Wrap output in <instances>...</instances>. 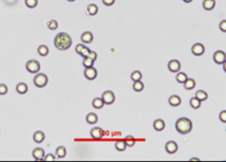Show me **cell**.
<instances>
[{
    "label": "cell",
    "instance_id": "7c38bea8",
    "mask_svg": "<svg viewBox=\"0 0 226 162\" xmlns=\"http://www.w3.org/2000/svg\"><path fill=\"white\" fill-rule=\"evenodd\" d=\"M32 156L36 160H43L45 157V150L42 148H37L33 150Z\"/></svg>",
    "mask_w": 226,
    "mask_h": 162
},
{
    "label": "cell",
    "instance_id": "d4e9b609",
    "mask_svg": "<svg viewBox=\"0 0 226 162\" xmlns=\"http://www.w3.org/2000/svg\"><path fill=\"white\" fill-rule=\"evenodd\" d=\"M195 97H197L200 101H204L208 98V94L203 90H198L195 93Z\"/></svg>",
    "mask_w": 226,
    "mask_h": 162
},
{
    "label": "cell",
    "instance_id": "4dcf8cb0",
    "mask_svg": "<svg viewBox=\"0 0 226 162\" xmlns=\"http://www.w3.org/2000/svg\"><path fill=\"white\" fill-rule=\"evenodd\" d=\"M142 77H143V75H142L141 72L138 71V70L133 71L132 74H131V79H132L133 82H134V81H139V80H141Z\"/></svg>",
    "mask_w": 226,
    "mask_h": 162
},
{
    "label": "cell",
    "instance_id": "6da1fadb",
    "mask_svg": "<svg viewBox=\"0 0 226 162\" xmlns=\"http://www.w3.org/2000/svg\"><path fill=\"white\" fill-rule=\"evenodd\" d=\"M55 47L58 50H67L72 46V38L65 32L58 33L54 39Z\"/></svg>",
    "mask_w": 226,
    "mask_h": 162
},
{
    "label": "cell",
    "instance_id": "f35d334b",
    "mask_svg": "<svg viewBox=\"0 0 226 162\" xmlns=\"http://www.w3.org/2000/svg\"><path fill=\"white\" fill-rule=\"evenodd\" d=\"M219 118H220V120L222 121V122H223V123H225L226 122V111L225 110H223L220 115H219Z\"/></svg>",
    "mask_w": 226,
    "mask_h": 162
},
{
    "label": "cell",
    "instance_id": "ac0fdd59",
    "mask_svg": "<svg viewBox=\"0 0 226 162\" xmlns=\"http://www.w3.org/2000/svg\"><path fill=\"white\" fill-rule=\"evenodd\" d=\"M153 128L156 130V131H162L165 128V122L163 120V119H156L154 122H153Z\"/></svg>",
    "mask_w": 226,
    "mask_h": 162
},
{
    "label": "cell",
    "instance_id": "cb8c5ba5",
    "mask_svg": "<svg viewBox=\"0 0 226 162\" xmlns=\"http://www.w3.org/2000/svg\"><path fill=\"white\" fill-rule=\"evenodd\" d=\"M38 52L40 56H42V57H46V56L48 55V53H49V48H47L46 45H41V46L38 47Z\"/></svg>",
    "mask_w": 226,
    "mask_h": 162
},
{
    "label": "cell",
    "instance_id": "484cf974",
    "mask_svg": "<svg viewBox=\"0 0 226 162\" xmlns=\"http://www.w3.org/2000/svg\"><path fill=\"white\" fill-rule=\"evenodd\" d=\"M201 102H202V101H200L197 97H192V98L190 99V106H191L193 108L197 109V108H199V107H201Z\"/></svg>",
    "mask_w": 226,
    "mask_h": 162
},
{
    "label": "cell",
    "instance_id": "e575fe53",
    "mask_svg": "<svg viewBox=\"0 0 226 162\" xmlns=\"http://www.w3.org/2000/svg\"><path fill=\"white\" fill-rule=\"evenodd\" d=\"M8 92V87L6 84H0V95H6Z\"/></svg>",
    "mask_w": 226,
    "mask_h": 162
},
{
    "label": "cell",
    "instance_id": "8fae6325",
    "mask_svg": "<svg viewBox=\"0 0 226 162\" xmlns=\"http://www.w3.org/2000/svg\"><path fill=\"white\" fill-rule=\"evenodd\" d=\"M165 150L166 152L169 154H173L178 150V145L175 141L173 140H170L167 143L165 144Z\"/></svg>",
    "mask_w": 226,
    "mask_h": 162
},
{
    "label": "cell",
    "instance_id": "9a60e30c",
    "mask_svg": "<svg viewBox=\"0 0 226 162\" xmlns=\"http://www.w3.org/2000/svg\"><path fill=\"white\" fill-rule=\"evenodd\" d=\"M16 90H17V92H18V94L24 95V94H26V93L28 92V85H27L26 83L20 82V83H18V84L17 85V86H16Z\"/></svg>",
    "mask_w": 226,
    "mask_h": 162
},
{
    "label": "cell",
    "instance_id": "d590c367",
    "mask_svg": "<svg viewBox=\"0 0 226 162\" xmlns=\"http://www.w3.org/2000/svg\"><path fill=\"white\" fill-rule=\"evenodd\" d=\"M90 52V49L87 48V47H84V48H82V50H81V52H80V54L79 55H81L83 57H87V55H88V53Z\"/></svg>",
    "mask_w": 226,
    "mask_h": 162
},
{
    "label": "cell",
    "instance_id": "d6986e66",
    "mask_svg": "<svg viewBox=\"0 0 226 162\" xmlns=\"http://www.w3.org/2000/svg\"><path fill=\"white\" fill-rule=\"evenodd\" d=\"M97 121H98V117H97V115L95 114V113L91 112V113L87 114V116H86V122L88 124H95V123H97Z\"/></svg>",
    "mask_w": 226,
    "mask_h": 162
},
{
    "label": "cell",
    "instance_id": "7a4b0ae2",
    "mask_svg": "<svg viewBox=\"0 0 226 162\" xmlns=\"http://www.w3.org/2000/svg\"><path fill=\"white\" fill-rule=\"evenodd\" d=\"M175 128L180 134H188L193 129V122L187 118H180L175 122Z\"/></svg>",
    "mask_w": 226,
    "mask_h": 162
},
{
    "label": "cell",
    "instance_id": "74e56055",
    "mask_svg": "<svg viewBox=\"0 0 226 162\" xmlns=\"http://www.w3.org/2000/svg\"><path fill=\"white\" fill-rule=\"evenodd\" d=\"M44 159L46 161H54V160H56V157L53 154H47V156L45 155Z\"/></svg>",
    "mask_w": 226,
    "mask_h": 162
},
{
    "label": "cell",
    "instance_id": "ab89813d",
    "mask_svg": "<svg viewBox=\"0 0 226 162\" xmlns=\"http://www.w3.org/2000/svg\"><path fill=\"white\" fill-rule=\"evenodd\" d=\"M219 28H220V29H221L223 32H225L226 31V20H223V21L220 23Z\"/></svg>",
    "mask_w": 226,
    "mask_h": 162
},
{
    "label": "cell",
    "instance_id": "5bb4252c",
    "mask_svg": "<svg viewBox=\"0 0 226 162\" xmlns=\"http://www.w3.org/2000/svg\"><path fill=\"white\" fill-rule=\"evenodd\" d=\"M45 137H46L45 133L41 130L36 131L33 135V138H34V141L36 143H42L45 140Z\"/></svg>",
    "mask_w": 226,
    "mask_h": 162
},
{
    "label": "cell",
    "instance_id": "9c48e42d",
    "mask_svg": "<svg viewBox=\"0 0 226 162\" xmlns=\"http://www.w3.org/2000/svg\"><path fill=\"white\" fill-rule=\"evenodd\" d=\"M204 51H205V48L201 43H195L192 47V53L194 56H202L204 53Z\"/></svg>",
    "mask_w": 226,
    "mask_h": 162
},
{
    "label": "cell",
    "instance_id": "603a6c76",
    "mask_svg": "<svg viewBox=\"0 0 226 162\" xmlns=\"http://www.w3.org/2000/svg\"><path fill=\"white\" fill-rule=\"evenodd\" d=\"M56 153H57V157L59 158V159H63L65 158L66 156V148L64 146H60L58 147L56 150Z\"/></svg>",
    "mask_w": 226,
    "mask_h": 162
},
{
    "label": "cell",
    "instance_id": "1f68e13d",
    "mask_svg": "<svg viewBox=\"0 0 226 162\" xmlns=\"http://www.w3.org/2000/svg\"><path fill=\"white\" fill-rule=\"evenodd\" d=\"M26 6L29 8H34L38 6V0H25Z\"/></svg>",
    "mask_w": 226,
    "mask_h": 162
},
{
    "label": "cell",
    "instance_id": "f546056e",
    "mask_svg": "<svg viewBox=\"0 0 226 162\" xmlns=\"http://www.w3.org/2000/svg\"><path fill=\"white\" fill-rule=\"evenodd\" d=\"M187 78H188V76H187V75H186L184 72H180V73L177 74V76H176V80H177V82L182 83V84H183Z\"/></svg>",
    "mask_w": 226,
    "mask_h": 162
},
{
    "label": "cell",
    "instance_id": "5b68a950",
    "mask_svg": "<svg viewBox=\"0 0 226 162\" xmlns=\"http://www.w3.org/2000/svg\"><path fill=\"white\" fill-rule=\"evenodd\" d=\"M101 98L103 99L104 104L111 105V104H113V102H114V100H115V96L113 94V91L107 90V91H104V93L102 94V97Z\"/></svg>",
    "mask_w": 226,
    "mask_h": 162
},
{
    "label": "cell",
    "instance_id": "52a82bcc",
    "mask_svg": "<svg viewBox=\"0 0 226 162\" xmlns=\"http://www.w3.org/2000/svg\"><path fill=\"white\" fill-rule=\"evenodd\" d=\"M84 75L85 78L88 80H94V78L97 76V70L94 67H85V71H84Z\"/></svg>",
    "mask_w": 226,
    "mask_h": 162
},
{
    "label": "cell",
    "instance_id": "8d00e7d4",
    "mask_svg": "<svg viewBox=\"0 0 226 162\" xmlns=\"http://www.w3.org/2000/svg\"><path fill=\"white\" fill-rule=\"evenodd\" d=\"M86 57H88V58H90V59H92L93 61H94V60H96V58H97V54H96L95 51L90 50V52L88 53V55H87Z\"/></svg>",
    "mask_w": 226,
    "mask_h": 162
},
{
    "label": "cell",
    "instance_id": "277c9868",
    "mask_svg": "<svg viewBox=\"0 0 226 162\" xmlns=\"http://www.w3.org/2000/svg\"><path fill=\"white\" fill-rule=\"evenodd\" d=\"M26 68L28 71L29 73L35 74V73H38L40 70V63L38 60L35 59H31L28 60L26 64Z\"/></svg>",
    "mask_w": 226,
    "mask_h": 162
},
{
    "label": "cell",
    "instance_id": "3957f363",
    "mask_svg": "<svg viewBox=\"0 0 226 162\" xmlns=\"http://www.w3.org/2000/svg\"><path fill=\"white\" fill-rule=\"evenodd\" d=\"M48 83V77L46 74L38 73L34 77V85L37 87H44Z\"/></svg>",
    "mask_w": 226,
    "mask_h": 162
},
{
    "label": "cell",
    "instance_id": "f1b7e54d",
    "mask_svg": "<svg viewBox=\"0 0 226 162\" xmlns=\"http://www.w3.org/2000/svg\"><path fill=\"white\" fill-rule=\"evenodd\" d=\"M124 142L127 147H133L135 145V138L131 135L126 136V138H124Z\"/></svg>",
    "mask_w": 226,
    "mask_h": 162
},
{
    "label": "cell",
    "instance_id": "4316f807",
    "mask_svg": "<svg viewBox=\"0 0 226 162\" xmlns=\"http://www.w3.org/2000/svg\"><path fill=\"white\" fill-rule=\"evenodd\" d=\"M114 146H115V149L118 150V151H123V150H125V149H126V144L124 142V140H117L115 144H114Z\"/></svg>",
    "mask_w": 226,
    "mask_h": 162
},
{
    "label": "cell",
    "instance_id": "f6af8a7d",
    "mask_svg": "<svg viewBox=\"0 0 226 162\" xmlns=\"http://www.w3.org/2000/svg\"><path fill=\"white\" fill-rule=\"evenodd\" d=\"M183 2H185V3H191L193 0H183Z\"/></svg>",
    "mask_w": 226,
    "mask_h": 162
},
{
    "label": "cell",
    "instance_id": "4fadbf2b",
    "mask_svg": "<svg viewBox=\"0 0 226 162\" xmlns=\"http://www.w3.org/2000/svg\"><path fill=\"white\" fill-rule=\"evenodd\" d=\"M81 40L83 43L85 44H89V43H92L93 40H94V36L91 32L89 31H86L85 33H83L81 35Z\"/></svg>",
    "mask_w": 226,
    "mask_h": 162
},
{
    "label": "cell",
    "instance_id": "7bdbcfd3",
    "mask_svg": "<svg viewBox=\"0 0 226 162\" xmlns=\"http://www.w3.org/2000/svg\"><path fill=\"white\" fill-rule=\"evenodd\" d=\"M4 1L8 5H13V4H16L18 0H4Z\"/></svg>",
    "mask_w": 226,
    "mask_h": 162
},
{
    "label": "cell",
    "instance_id": "7402d4cb",
    "mask_svg": "<svg viewBox=\"0 0 226 162\" xmlns=\"http://www.w3.org/2000/svg\"><path fill=\"white\" fill-rule=\"evenodd\" d=\"M86 10H87L88 15L94 16V15H96L97 12H98V7H97L96 5H94V4H90V5L87 6V9Z\"/></svg>",
    "mask_w": 226,
    "mask_h": 162
},
{
    "label": "cell",
    "instance_id": "8992f818",
    "mask_svg": "<svg viewBox=\"0 0 226 162\" xmlns=\"http://www.w3.org/2000/svg\"><path fill=\"white\" fill-rule=\"evenodd\" d=\"M213 61L218 64V65H223L225 63L226 60V57H225V53L222 50H217L213 53Z\"/></svg>",
    "mask_w": 226,
    "mask_h": 162
},
{
    "label": "cell",
    "instance_id": "d6a6232c",
    "mask_svg": "<svg viewBox=\"0 0 226 162\" xmlns=\"http://www.w3.org/2000/svg\"><path fill=\"white\" fill-rule=\"evenodd\" d=\"M47 27L50 30H56L58 28V23L57 22V20H50L47 23Z\"/></svg>",
    "mask_w": 226,
    "mask_h": 162
},
{
    "label": "cell",
    "instance_id": "b9f144b4",
    "mask_svg": "<svg viewBox=\"0 0 226 162\" xmlns=\"http://www.w3.org/2000/svg\"><path fill=\"white\" fill-rule=\"evenodd\" d=\"M84 47H85L84 44H78V45H76V47H75V52H76L77 54H80L82 48H84Z\"/></svg>",
    "mask_w": 226,
    "mask_h": 162
},
{
    "label": "cell",
    "instance_id": "836d02e7",
    "mask_svg": "<svg viewBox=\"0 0 226 162\" xmlns=\"http://www.w3.org/2000/svg\"><path fill=\"white\" fill-rule=\"evenodd\" d=\"M83 66L85 67H93L94 66V61L88 57H84V60H83Z\"/></svg>",
    "mask_w": 226,
    "mask_h": 162
},
{
    "label": "cell",
    "instance_id": "2e32d148",
    "mask_svg": "<svg viewBox=\"0 0 226 162\" xmlns=\"http://www.w3.org/2000/svg\"><path fill=\"white\" fill-rule=\"evenodd\" d=\"M168 102H169V104L172 107H178L181 104L182 101H181V97H180L179 96L173 95L169 97Z\"/></svg>",
    "mask_w": 226,
    "mask_h": 162
},
{
    "label": "cell",
    "instance_id": "ffe728a7",
    "mask_svg": "<svg viewBox=\"0 0 226 162\" xmlns=\"http://www.w3.org/2000/svg\"><path fill=\"white\" fill-rule=\"evenodd\" d=\"M92 105H93L94 108L99 109V108H102L104 107V103L101 97H95L93 100V102H92Z\"/></svg>",
    "mask_w": 226,
    "mask_h": 162
},
{
    "label": "cell",
    "instance_id": "83f0119b",
    "mask_svg": "<svg viewBox=\"0 0 226 162\" xmlns=\"http://www.w3.org/2000/svg\"><path fill=\"white\" fill-rule=\"evenodd\" d=\"M143 87H144V85H143V83L142 82L141 80H139V81H134L133 84V90L136 91V92L142 91V90L143 89Z\"/></svg>",
    "mask_w": 226,
    "mask_h": 162
},
{
    "label": "cell",
    "instance_id": "bcb514c9",
    "mask_svg": "<svg viewBox=\"0 0 226 162\" xmlns=\"http://www.w3.org/2000/svg\"><path fill=\"white\" fill-rule=\"evenodd\" d=\"M67 1H69V2H74L75 0H67Z\"/></svg>",
    "mask_w": 226,
    "mask_h": 162
},
{
    "label": "cell",
    "instance_id": "e0dca14e",
    "mask_svg": "<svg viewBox=\"0 0 226 162\" xmlns=\"http://www.w3.org/2000/svg\"><path fill=\"white\" fill-rule=\"evenodd\" d=\"M215 4H216L215 0H203V8L205 10L210 11V10H213L214 8Z\"/></svg>",
    "mask_w": 226,
    "mask_h": 162
},
{
    "label": "cell",
    "instance_id": "60d3db41",
    "mask_svg": "<svg viewBox=\"0 0 226 162\" xmlns=\"http://www.w3.org/2000/svg\"><path fill=\"white\" fill-rule=\"evenodd\" d=\"M114 1H115V0H102L103 4L105 5V6H107V7H110V6L113 5V4H114Z\"/></svg>",
    "mask_w": 226,
    "mask_h": 162
},
{
    "label": "cell",
    "instance_id": "ee69618b",
    "mask_svg": "<svg viewBox=\"0 0 226 162\" xmlns=\"http://www.w3.org/2000/svg\"><path fill=\"white\" fill-rule=\"evenodd\" d=\"M190 160H191V161H200V159H198V158H192V159H190Z\"/></svg>",
    "mask_w": 226,
    "mask_h": 162
},
{
    "label": "cell",
    "instance_id": "44dd1931",
    "mask_svg": "<svg viewBox=\"0 0 226 162\" xmlns=\"http://www.w3.org/2000/svg\"><path fill=\"white\" fill-rule=\"evenodd\" d=\"M183 84H184V88L185 89L191 90V89H193L194 86H195V80L193 79V78H187Z\"/></svg>",
    "mask_w": 226,
    "mask_h": 162
},
{
    "label": "cell",
    "instance_id": "30bf717a",
    "mask_svg": "<svg viewBox=\"0 0 226 162\" xmlns=\"http://www.w3.org/2000/svg\"><path fill=\"white\" fill-rule=\"evenodd\" d=\"M168 69L173 73H177L181 69V63L176 59H173L168 63Z\"/></svg>",
    "mask_w": 226,
    "mask_h": 162
},
{
    "label": "cell",
    "instance_id": "ba28073f",
    "mask_svg": "<svg viewBox=\"0 0 226 162\" xmlns=\"http://www.w3.org/2000/svg\"><path fill=\"white\" fill-rule=\"evenodd\" d=\"M104 130L99 128V127H95L93 128L90 131V135L92 137V138H94L95 140H98V139H101L104 136Z\"/></svg>",
    "mask_w": 226,
    "mask_h": 162
}]
</instances>
